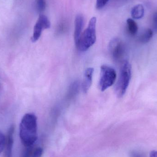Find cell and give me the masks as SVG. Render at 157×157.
Returning a JSON list of instances; mask_svg holds the SVG:
<instances>
[{"mask_svg": "<svg viewBox=\"0 0 157 157\" xmlns=\"http://www.w3.org/2000/svg\"><path fill=\"white\" fill-rule=\"evenodd\" d=\"M19 135L25 146L31 147L37 139V117L33 113H26L20 122Z\"/></svg>", "mask_w": 157, "mask_h": 157, "instance_id": "6da1fadb", "label": "cell"}, {"mask_svg": "<svg viewBox=\"0 0 157 157\" xmlns=\"http://www.w3.org/2000/svg\"><path fill=\"white\" fill-rule=\"evenodd\" d=\"M132 77V66L125 60L121 63L118 80L115 84V91L117 97L122 98L125 94Z\"/></svg>", "mask_w": 157, "mask_h": 157, "instance_id": "7a4b0ae2", "label": "cell"}, {"mask_svg": "<svg viewBox=\"0 0 157 157\" xmlns=\"http://www.w3.org/2000/svg\"><path fill=\"white\" fill-rule=\"evenodd\" d=\"M97 18L92 17L89 22L87 27L81 34L76 47L79 51L84 52L92 47L96 41Z\"/></svg>", "mask_w": 157, "mask_h": 157, "instance_id": "3957f363", "label": "cell"}, {"mask_svg": "<svg viewBox=\"0 0 157 157\" xmlns=\"http://www.w3.org/2000/svg\"><path fill=\"white\" fill-rule=\"evenodd\" d=\"M117 75L113 68L107 65L101 67L100 77L99 81V87L101 91H104L114 84Z\"/></svg>", "mask_w": 157, "mask_h": 157, "instance_id": "277c9868", "label": "cell"}, {"mask_svg": "<svg viewBox=\"0 0 157 157\" xmlns=\"http://www.w3.org/2000/svg\"><path fill=\"white\" fill-rule=\"evenodd\" d=\"M109 50L111 57L116 62L121 63L125 61L126 48L123 41L118 38L113 39L109 46Z\"/></svg>", "mask_w": 157, "mask_h": 157, "instance_id": "5b68a950", "label": "cell"}, {"mask_svg": "<svg viewBox=\"0 0 157 157\" xmlns=\"http://www.w3.org/2000/svg\"><path fill=\"white\" fill-rule=\"evenodd\" d=\"M50 26L51 23L48 18L44 15H40L34 26L31 41L33 42L37 41L40 38L42 31L50 28Z\"/></svg>", "mask_w": 157, "mask_h": 157, "instance_id": "8992f818", "label": "cell"}, {"mask_svg": "<svg viewBox=\"0 0 157 157\" xmlns=\"http://www.w3.org/2000/svg\"><path fill=\"white\" fill-rule=\"evenodd\" d=\"M14 126H10L6 137L5 144L4 147V157H12L13 145V134Z\"/></svg>", "mask_w": 157, "mask_h": 157, "instance_id": "52a82bcc", "label": "cell"}, {"mask_svg": "<svg viewBox=\"0 0 157 157\" xmlns=\"http://www.w3.org/2000/svg\"><path fill=\"white\" fill-rule=\"evenodd\" d=\"M94 69L88 68L85 71L82 83V89L85 93H87L92 84Z\"/></svg>", "mask_w": 157, "mask_h": 157, "instance_id": "ba28073f", "label": "cell"}, {"mask_svg": "<svg viewBox=\"0 0 157 157\" xmlns=\"http://www.w3.org/2000/svg\"><path fill=\"white\" fill-rule=\"evenodd\" d=\"M75 27L74 38L75 45L78 44V40L82 34V29L84 25V18L83 16L78 14L75 17Z\"/></svg>", "mask_w": 157, "mask_h": 157, "instance_id": "9c48e42d", "label": "cell"}, {"mask_svg": "<svg viewBox=\"0 0 157 157\" xmlns=\"http://www.w3.org/2000/svg\"><path fill=\"white\" fill-rule=\"evenodd\" d=\"M132 17L135 19H140L144 14V8L142 4H138L134 6L131 12Z\"/></svg>", "mask_w": 157, "mask_h": 157, "instance_id": "30bf717a", "label": "cell"}, {"mask_svg": "<svg viewBox=\"0 0 157 157\" xmlns=\"http://www.w3.org/2000/svg\"><path fill=\"white\" fill-rule=\"evenodd\" d=\"M154 31L150 29H147L145 30L139 36L138 40L140 43L145 44L151 40L153 37Z\"/></svg>", "mask_w": 157, "mask_h": 157, "instance_id": "8fae6325", "label": "cell"}, {"mask_svg": "<svg viewBox=\"0 0 157 157\" xmlns=\"http://www.w3.org/2000/svg\"><path fill=\"white\" fill-rule=\"evenodd\" d=\"M127 28L128 33L132 36H135L138 31L137 24L132 18H128L127 20Z\"/></svg>", "mask_w": 157, "mask_h": 157, "instance_id": "7c38bea8", "label": "cell"}, {"mask_svg": "<svg viewBox=\"0 0 157 157\" xmlns=\"http://www.w3.org/2000/svg\"><path fill=\"white\" fill-rule=\"evenodd\" d=\"M36 6L39 13H42L46 9V0H36Z\"/></svg>", "mask_w": 157, "mask_h": 157, "instance_id": "4fadbf2b", "label": "cell"}, {"mask_svg": "<svg viewBox=\"0 0 157 157\" xmlns=\"http://www.w3.org/2000/svg\"><path fill=\"white\" fill-rule=\"evenodd\" d=\"M6 137L0 131V155L4 149L5 144Z\"/></svg>", "mask_w": 157, "mask_h": 157, "instance_id": "5bb4252c", "label": "cell"}, {"mask_svg": "<svg viewBox=\"0 0 157 157\" xmlns=\"http://www.w3.org/2000/svg\"><path fill=\"white\" fill-rule=\"evenodd\" d=\"M109 0H97L96 2V7L97 9L100 10L105 6Z\"/></svg>", "mask_w": 157, "mask_h": 157, "instance_id": "9a60e30c", "label": "cell"}, {"mask_svg": "<svg viewBox=\"0 0 157 157\" xmlns=\"http://www.w3.org/2000/svg\"><path fill=\"white\" fill-rule=\"evenodd\" d=\"M43 150L41 147H37L32 152L31 157H41Z\"/></svg>", "mask_w": 157, "mask_h": 157, "instance_id": "2e32d148", "label": "cell"}, {"mask_svg": "<svg viewBox=\"0 0 157 157\" xmlns=\"http://www.w3.org/2000/svg\"><path fill=\"white\" fill-rule=\"evenodd\" d=\"M131 157H146V155L141 151L134 150L131 152L130 154Z\"/></svg>", "mask_w": 157, "mask_h": 157, "instance_id": "e0dca14e", "label": "cell"}, {"mask_svg": "<svg viewBox=\"0 0 157 157\" xmlns=\"http://www.w3.org/2000/svg\"><path fill=\"white\" fill-rule=\"evenodd\" d=\"M153 31L157 33V13L154 15L153 19Z\"/></svg>", "mask_w": 157, "mask_h": 157, "instance_id": "ac0fdd59", "label": "cell"}, {"mask_svg": "<svg viewBox=\"0 0 157 157\" xmlns=\"http://www.w3.org/2000/svg\"><path fill=\"white\" fill-rule=\"evenodd\" d=\"M150 157H157V150H153L150 153Z\"/></svg>", "mask_w": 157, "mask_h": 157, "instance_id": "d6986e66", "label": "cell"}]
</instances>
